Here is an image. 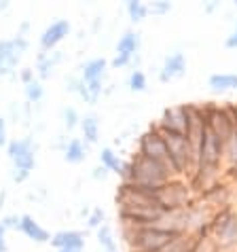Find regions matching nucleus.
I'll return each mask as SVG.
<instances>
[{"mask_svg": "<svg viewBox=\"0 0 237 252\" xmlns=\"http://www.w3.org/2000/svg\"><path fill=\"white\" fill-rule=\"evenodd\" d=\"M129 165H131V172H129V178L125 180V183L159 189L161 185H165L167 180L178 178L176 174L172 172L170 165L161 163V161H155V159H148V157L140 155V153H136V155L129 159Z\"/></svg>", "mask_w": 237, "mask_h": 252, "instance_id": "f257e3e1", "label": "nucleus"}, {"mask_svg": "<svg viewBox=\"0 0 237 252\" xmlns=\"http://www.w3.org/2000/svg\"><path fill=\"white\" fill-rule=\"evenodd\" d=\"M210 240L216 252L237 250V206H227L216 210L210 219Z\"/></svg>", "mask_w": 237, "mask_h": 252, "instance_id": "f03ea898", "label": "nucleus"}, {"mask_svg": "<svg viewBox=\"0 0 237 252\" xmlns=\"http://www.w3.org/2000/svg\"><path fill=\"white\" fill-rule=\"evenodd\" d=\"M155 199L163 212H176V210H184L193 206L197 201V195H195L193 187L186 178H172L159 187Z\"/></svg>", "mask_w": 237, "mask_h": 252, "instance_id": "7ed1b4c3", "label": "nucleus"}, {"mask_svg": "<svg viewBox=\"0 0 237 252\" xmlns=\"http://www.w3.org/2000/svg\"><path fill=\"white\" fill-rule=\"evenodd\" d=\"M28 49H30L28 36L15 34L13 38L0 40V76H15L19 60L24 58V53Z\"/></svg>", "mask_w": 237, "mask_h": 252, "instance_id": "20e7f679", "label": "nucleus"}, {"mask_svg": "<svg viewBox=\"0 0 237 252\" xmlns=\"http://www.w3.org/2000/svg\"><path fill=\"white\" fill-rule=\"evenodd\" d=\"M36 153H38V144L32 136L9 140V144H6V157L17 170L32 172L34 165H36Z\"/></svg>", "mask_w": 237, "mask_h": 252, "instance_id": "39448f33", "label": "nucleus"}, {"mask_svg": "<svg viewBox=\"0 0 237 252\" xmlns=\"http://www.w3.org/2000/svg\"><path fill=\"white\" fill-rule=\"evenodd\" d=\"M121 227H150L163 216L159 206H117Z\"/></svg>", "mask_w": 237, "mask_h": 252, "instance_id": "423d86ee", "label": "nucleus"}, {"mask_svg": "<svg viewBox=\"0 0 237 252\" xmlns=\"http://www.w3.org/2000/svg\"><path fill=\"white\" fill-rule=\"evenodd\" d=\"M186 113H189V121H186L184 138L191 146L195 159H199V151L206 138V115L201 110V104H186Z\"/></svg>", "mask_w": 237, "mask_h": 252, "instance_id": "0eeeda50", "label": "nucleus"}, {"mask_svg": "<svg viewBox=\"0 0 237 252\" xmlns=\"http://www.w3.org/2000/svg\"><path fill=\"white\" fill-rule=\"evenodd\" d=\"M233 187H235L233 183H229V180L220 178L218 183H214L212 187H207L206 191H201L197 195V199L204 206L210 208L212 212H216V210H220V208L233 206V199H235V189Z\"/></svg>", "mask_w": 237, "mask_h": 252, "instance_id": "6e6552de", "label": "nucleus"}, {"mask_svg": "<svg viewBox=\"0 0 237 252\" xmlns=\"http://www.w3.org/2000/svg\"><path fill=\"white\" fill-rule=\"evenodd\" d=\"M136 153H140V155L144 157H148V159H155V161H161V163L165 165H170V155H167V146H165V140L163 136L159 134V129L152 125V127L146 131V134L140 136V140H138V151ZM174 172V170H172ZM176 174V172H174Z\"/></svg>", "mask_w": 237, "mask_h": 252, "instance_id": "1a4fd4ad", "label": "nucleus"}, {"mask_svg": "<svg viewBox=\"0 0 237 252\" xmlns=\"http://www.w3.org/2000/svg\"><path fill=\"white\" fill-rule=\"evenodd\" d=\"M186 121H189V113H186V104H178V106L165 108L161 119L155 123L157 129L170 131V134H180L184 136L186 131Z\"/></svg>", "mask_w": 237, "mask_h": 252, "instance_id": "9d476101", "label": "nucleus"}, {"mask_svg": "<svg viewBox=\"0 0 237 252\" xmlns=\"http://www.w3.org/2000/svg\"><path fill=\"white\" fill-rule=\"evenodd\" d=\"M70 30H72V26L68 19H55V22L49 24L43 30V34H40V40H38L40 49H43V51H53V49H58V45L70 34Z\"/></svg>", "mask_w": 237, "mask_h": 252, "instance_id": "9b49d317", "label": "nucleus"}, {"mask_svg": "<svg viewBox=\"0 0 237 252\" xmlns=\"http://www.w3.org/2000/svg\"><path fill=\"white\" fill-rule=\"evenodd\" d=\"M186 72V58L182 51H174L170 55H165L163 66L159 70V81L161 83H170L174 79H182Z\"/></svg>", "mask_w": 237, "mask_h": 252, "instance_id": "f8f14e48", "label": "nucleus"}, {"mask_svg": "<svg viewBox=\"0 0 237 252\" xmlns=\"http://www.w3.org/2000/svg\"><path fill=\"white\" fill-rule=\"evenodd\" d=\"M61 60H64V53H61L59 49H53V51H43V49H40L36 53V68H34L38 81L51 79L55 74V68L61 64Z\"/></svg>", "mask_w": 237, "mask_h": 252, "instance_id": "ddd939ff", "label": "nucleus"}, {"mask_svg": "<svg viewBox=\"0 0 237 252\" xmlns=\"http://www.w3.org/2000/svg\"><path fill=\"white\" fill-rule=\"evenodd\" d=\"M85 242H87V233L85 231H76V229H64V231H58V233L51 235V246L55 250H83L85 248Z\"/></svg>", "mask_w": 237, "mask_h": 252, "instance_id": "4468645a", "label": "nucleus"}, {"mask_svg": "<svg viewBox=\"0 0 237 252\" xmlns=\"http://www.w3.org/2000/svg\"><path fill=\"white\" fill-rule=\"evenodd\" d=\"M19 231H22L28 240H32L34 244H49L51 242V233H49L43 225H38V222L34 220V216H30V214H22Z\"/></svg>", "mask_w": 237, "mask_h": 252, "instance_id": "2eb2a0df", "label": "nucleus"}, {"mask_svg": "<svg viewBox=\"0 0 237 252\" xmlns=\"http://www.w3.org/2000/svg\"><path fill=\"white\" fill-rule=\"evenodd\" d=\"M140 45H142V34L136 30H127L123 32V36L117 43V55H125V58L134 60L140 53Z\"/></svg>", "mask_w": 237, "mask_h": 252, "instance_id": "dca6fc26", "label": "nucleus"}, {"mask_svg": "<svg viewBox=\"0 0 237 252\" xmlns=\"http://www.w3.org/2000/svg\"><path fill=\"white\" fill-rule=\"evenodd\" d=\"M106 70H108V62L104 58H93V60H87L85 64L81 66V81L83 83H91V81H100V79H106Z\"/></svg>", "mask_w": 237, "mask_h": 252, "instance_id": "f3484780", "label": "nucleus"}, {"mask_svg": "<svg viewBox=\"0 0 237 252\" xmlns=\"http://www.w3.org/2000/svg\"><path fill=\"white\" fill-rule=\"evenodd\" d=\"M207 87L214 94H225V92H235L237 89V74L235 72H214L207 79Z\"/></svg>", "mask_w": 237, "mask_h": 252, "instance_id": "a211bd4d", "label": "nucleus"}, {"mask_svg": "<svg viewBox=\"0 0 237 252\" xmlns=\"http://www.w3.org/2000/svg\"><path fill=\"white\" fill-rule=\"evenodd\" d=\"M79 127L83 131V142L89 146L97 144V140H100V119H97V115H93V113L83 115Z\"/></svg>", "mask_w": 237, "mask_h": 252, "instance_id": "6ab92c4d", "label": "nucleus"}, {"mask_svg": "<svg viewBox=\"0 0 237 252\" xmlns=\"http://www.w3.org/2000/svg\"><path fill=\"white\" fill-rule=\"evenodd\" d=\"M89 155V144L83 142V138H70L68 140V146L64 149V161L66 163H83Z\"/></svg>", "mask_w": 237, "mask_h": 252, "instance_id": "aec40b11", "label": "nucleus"}, {"mask_svg": "<svg viewBox=\"0 0 237 252\" xmlns=\"http://www.w3.org/2000/svg\"><path fill=\"white\" fill-rule=\"evenodd\" d=\"M159 252H197V237L193 233H178Z\"/></svg>", "mask_w": 237, "mask_h": 252, "instance_id": "412c9836", "label": "nucleus"}, {"mask_svg": "<svg viewBox=\"0 0 237 252\" xmlns=\"http://www.w3.org/2000/svg\"><path fill=\"white\" fill-rule=\"evenodd\" d=\"M95 237H97V244H100L102 252H118V244H117L115 231H113V227H110L108 222L95 231Z\"/></svg>", "mask_w": 237, "mask_h": 252, "instance_id": "4be33fe9", "label": "nucleus"}, {"mask_svg": "<svg viewBox=\"0 0 237 252\" xmlns=\"http://www.w3.org/2000/svg\"><path fill=\"white\" fill-rule=\"evenodd\" d=\"M125 11H127V15L134 24H142L148 17V4L142 2V0H127L125 2Z\"/></svg>", "mask_w": 237, "mask_h": 252, "instance_id": "5701e85b", "label": "nucleus"}, {"mask_svg": "<svg viewBox=\"0 0 237 252\" xmlns=\"http://www.w3.org/2000/svg\"><path fill=\"white\" fill-rule=\"evenodd\" d=\"M24 94H26V100L28 104H40L45 97V87H43V81L34 79L32 83L24 85Z\"/></svg>", "mask_w": 237, "mask_h": 252, "instance_id": "b1692460", "label": "nucleus"}, {"mask_svg": "<svg viewBox=\"0 0 237 252\" xmlns=\"http://www.w3.org/2000/svg\"><path fill=\"white\" fill-rule=\"evenodd\" d=\"M127 87H129L134 94H142V92H146V87H148V79H146V74L142 72L140 68H138V70H131V72H129Z\"/></svg>", "mask_w": 237, "mask_h": 252, "instance_id": "393cba45", "label": "nucleus"}, {"mask_svg": "<svg viewBox=\"0 0 237 252\" xmlns=\"http://www.w3.org/2000/svg\"><path fill=\"white\" fill-rule=\"evenodd\" d=\"M61 123H64V127L66 131H72L76 125L81 123V115H79V110H76L74 106H64L61 108Z\"/></svg>", "mask_w": 237, "mask_h": 252, "instance_id": "a878e982", "label": "nucleus"}, {"mask_svg": "<svg viewBox=\"0 0 237 252\" xmlns=\"http://www.w3.org/2000/svg\"><path fill=\"white\" fill-rule=\"evenodd\" d=\"M102 225H106V210L91 208V212H89V216H87V229L97 231Z\"/></svg>", "mask_w": 237, "mask_h": 252, "instance_id": "bb28decb", "label": "nucleus"}, {"mask_svg": "<svg viewBox=\"0 0 237 252\" xmlns=\"http://www.w3.org/2000/svg\"><path fill=\"white\" fill-rule=\"evenodd\" d=\"M148 4V15H167L172 9H174V2H170V0H152V2H146Z\"/></svg>", "mask_w": 237, "mask_h": 252, "instance_id": "cd10ccee", "label": "nucleus"}, {"mask_svg": "<svg viewBox=\"0 0 237 252\" xmlns=\"http://www.w3.org/2000/svg\"><path fill=\"white\" fill-rule=\"evenodd\" d=\"M0 225H2L6 231H19V225H22V214H6L0 219Z\"/></svg>", "mask_w": 237, "mask_h": 252, "instance_id": "c85d7f7f", "label": "nucleus"}, {"mask_svg": "<svg viewBox=\"0 0 237 252\" xmlns=\"http://www.w3.org/2000/svg\"><path fill=\"white\" fill-rule=\"evenodd\" d=\"M30 174L32 172H28V170H17V167H13V170H11V180L15 185H24L26 180L30 178Z\"/></svg>", "mask_w": 237, "mask_h": 252, "instance_id": "c756f323", "label": "nucleus"}, {"mask_svg": "<svg viewBox=\"0 0 237 252\" xmlns=\"http://www.w3.org/2000/svg\"><path fill=\"white\" fill-rule=\"evenodd\" d=\"M79 87H81V76L79 74L68 76V79H66V92L76 94V92H79Z\"/></svg>", "mask_w": 237, "mask_h": 252, "instance_id": "7c9ffc66", "label": "nucleus"}, {"mask_svg": "<svg viewBox=\"0 0 237 252\" xmlns=\"http://www.w3.org/2000/svg\"><path fill=\"white\" fill-rule=\"evenodd\" d=\"M34 79H36V72H34V68H22V70H19V81H22L24 85L32 83Z\"/></svg>", "mask_w": 237, "mask_h": 252, "instance_id": "2f4dec72", "label": "nucleus"}, {"mask_svg": "<svg viewBox=\"0 0 237 252\" xmlns=\"http://www.w3.org/2000/svg\"><path fill=\"white\" fill-rule=\"evenodd\" d=\"M6 144H9V131H6V119H4V117H0V146H4V149H6Z\"/></svg>", "mask_w": 237, "mask_h": 252, "instance_id": "473e14b6", "label": "nucleus"}, {"mask_svg": "<svg viewBox=\"0 0 237 252\" xmlns=\"http://www.w3.org/2000/svg\"><path fill=\"white\" fill-rule=\"evenodd\" d=\"M225 47H227V49H231V51H235V49H237V22H235L233 32L225 38Z\"/></svg>", "mask_w": 237, "mask_h": 252, "instance_id": "72a5a7b5", "label": "nucleus"}, {"mask_svg": "<svg viewBox=\"0 0 237 252\" xmlns=\"http://www.w3.org/2000/svg\"><path fill=\"white\" fill-rule=\"evenodd\" d=\"M110 64H113V68H125V66L131 64V58H125V55H115Z\"/></svg>", "mask_w": 237, "mask_h": 252, "instance_id": "f704fd0d", "label": "nucleus"}, {"mask_svg": "<svg viewBox=\"0 0 237 252\" xmlns=\"http://www.w3.org/2000/svg\"><path fill=\"white\" fill-rule=\"evenodd\" d=\"M91 176H93V180H106V178L110 176V172L106 170V167L97 165V167H95V170L91 172Z\"/></svg>", "mask_w": 237, "mask_h": 252, "instance_id": "c9c22d12", "label": "nucleus"}, {"mask_svg": "<svg viewBox=\"0 0 237 252\" xmlns=\"http://www.w3.org/2000/svg\"><path fill=\"white\" fill-rule=\"evenodd\" d=\"M66 146H68V138L66 136H58V140H55V144H53V149H58V151L64 153Z\"/></svg>", "mask_w": 237, "mask_h": 252, "instance_id": "e433bc0d", "label": "nucleus"}, {"mask_svg": "<svg viewBox=\"0 0 237 252\" xmlns=\"http://www.w3.org/2000/svg\"><path fill=\"white\" fill-rule=\"evenodd\" d=\"M9 248H6V229L0 225V252H6Z\"/></svg>", "mask_w": 237, "mask_h": 252, "instance_id": "4c0bfd02", "label": "nucleus"}, {"mask_svg": "<svg viewBox=\"0 0 237 252\" xmlns=\"http://www.w3.org/2000/svg\"><path fill=\"white\" fill-rule=\"evenodd\" d=\"M216 9H220V2H216V0H212V2L204 4V11H206V13H214Z\"/></svg>", "mask_w": 237, "mask_h": 252, "instance_id": "58836bf2", "label": "nucleus"}, {"mask_svg": "<svg viewBox=\"0 0 237 252\" xmlns=\"http://www.w3.org/2000/svg\"><path fill=\"white\" fill-rule=\"evenodd\" d=\"M28 32H30V22H22V26H19L17 34H19V36H28Z\"/></svg>", "mask_w": 237, "mask_h": 252, "instance_id": "ea45409f", "label": "nucleus"}, {"mask_svg": "<svg viewBox=\"0 0 237 252\" xmlns=\"http://www.w3.org/2000/svg\"><path fill=\"white\" fill-rule=\"evenodd\" d=\"M4 201H6V191L2 189V191H0V210L4 208Z\"/></svg>", "mask_w": 237, "mask_h": 252, "instance_id": "a19ab883", "label": "nucleus"}, {"mask_svg": "<svg viewBox=\"0 0 237 252\" xmlns=\"http://www.w3.org/2000/svg\"><path fill=\"white\" fill-rule=\"evenodd\" d=\"M229 108H231L233 119H235V125H237V104H229Z\"/></svg>", "mask_w": 237, "mask_h": 252, "instance_id": "79ce46f5", "label": "nucleus"}, {"mask_svg": "<svg viewBox=\"0 0 237 252\" xmlns=\"http://www.w3.org/2000/svg\"><path fill=\"white\" fill-rule=\"evenodd\" d=\"M9 2H6V0H0V11H6V9H9Z\"/></svg>", "mask_w": 237, "mask_h": 252, "instance_id": "37998d69", "label": "nucleus"}, {"mask_svg": "<svg viewBox=\"0 0 237 252\" xmlns=\"http://www.w3.org/2000/svg\"><path fill=\"white\" fill-rule=\"evenodd\" d=\"M55 252H83V250H72V248H68V250H55Z\"/></svg>", "mask_w": 237, "mask_h": 252, "instance_id": "c03bdc74", "label": "nucleus"}, {"mask_svg": "<svg viewBox=\"0 0 237 252\" xmlns=\"http://www.w3.org/2000/svg\"><path fill=\"white\" fill-rule=\"evenodd\" d=\"M6 252H9V250H6Z\"/></svg>", "mask_w": 237, "mask_h": 252, "instance_id": "a18cd8bd", "label": "nucleus"}, {"mask_svg": "<svg viewBox=\"0 0 237 252\" xmlns=\"http://www.w3.org/2000/svg\"><path fill=\"white\" fill-rule=\"evenodd\" d=\"M235 252H237V250H235Z\"/></svg>", "mask_w": 237, "mask_h": 252, "instance_id": "49530a36", "label": "nucleus"}]
</instances>
